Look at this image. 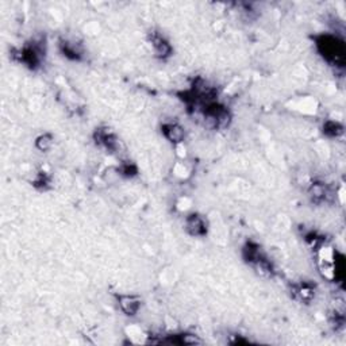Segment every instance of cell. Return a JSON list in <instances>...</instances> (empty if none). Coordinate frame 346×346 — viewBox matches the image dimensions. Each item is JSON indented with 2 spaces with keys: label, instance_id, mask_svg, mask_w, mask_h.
I'll return each mask as SVG.
<instances>
[{
  "label": "cell",
  "instance_id": "52a82bcc",
  "mask_svg": "<svg viewBox=\"0 0 346 346\" xmlns=\"http://www.w3.org/2000/svg\"><path fill=\"white\" fill-rule=\"evenodd\" d=\"M325 133L326 134H329L330 137H338L340 134H342V126L340 123H337V122H326Z\"/></svg>",
  "mask_w": 346,
  "mask_h": 346
},
{
  "label": "cell",
  "instance_id": "3957f363",
  "mask_svg": "<svg viewBox=\"0 0 346 346\" xmlns=\"http://www.w3.org/2000/svg\"><path fill=\"white\" fill-rule=\"evenodd\" d=\"M119 304H121L122 310L126 312L127 315H136L138 309H139V300L136 299L134 296H121L119 298Z\"/></svg>",
  "mask_w": 346,
  "mask_h": 346
},
{
  "label": "cell",
  "instance_id": "7a4b0ae2",
  "mask_svg": "<svg viewBox=\"0 0 346 346\" xmlns=\"http://www.w3.org/2000/svg\"><path fill=\"white\" fill-rule=\"evenodd\" d=\"M187 229L192 236H203L206 233L205 222L198 215H191L187 219Z\"/></svg>",
  "mask_w": 346,
  "mask_h": 346
},
{
  "label": "cell",
  "instance_id": "5b68a950",
  "mask_svg": "<svg viewBox=\"0 0 346 346\" xmlns=\"http://www.w3.org/2000/svg\"><path fill=\"white\" fill-rule=\"evenodd\" d=\"M152 43H153V47H154V52L157 53L160 57L169 56L171 52H172V49H171V46H169V43L167 42L163 37H160V35H154V37L152 38Z\"/></svg>",
  "mask_w": 346,
  "mask_h": 346
},
{
  "label": "cell",
  "instance_id": "6da1fadb",
  "mask_svg": "<svg viewBox=\"0 0 346 346\" xmlns=\"http://www.w3.org/2000/svg\"><path fill=\"white\" fill-rule=\"evenodd\" d=\"M318 47L327 61L340 64L341 67L344 65V53L345 52H344L342 42H338L334 37L325 35L318 41Z\"/></svg>",
  "mask_w": 346,
  "mask_h": 346
},
{
  "label": "cell",
  "instance_id": "277c9868",
  "mask_svg": "<svg viewBox=\"0 0 346 346\" xmlns=\"http://www.w3.org/2000/svg\"><path fill=\"white\" fill-rule=\"evenodd\" d=\"M163 131L169 141L181 142L184 139V130L178 125H174V123L173 125L172 123L171 125H165L163 127Z\"/></svg>",
  "mask_w": 346,
  "mask_h": 346
},
{
  "label": "cell",
  "instance_id": "8992f818",
  "mask_svg": "<svg viewBox=\"0 0 346 346\" xmlns=\"http://www.w3.org/2000/svg\"><path fill=\"white\" fill-rule=\"evenodd\" d=\"M35 145H37V147L39 150L46 152V150H49V149L53 146V137L50 136V134H43V136H41L38 138Z\"/></svg>",
  "mask_w": 346,
  "mask_h": 346
}]
</instances>
